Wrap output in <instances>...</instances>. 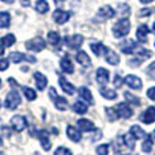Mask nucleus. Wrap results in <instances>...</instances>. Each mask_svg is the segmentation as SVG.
Returning <instances> with one entry per match:
<instances>
[{"label": "nucleus", "instance_id": "a211bd4d", "mask_svg": "<svg viewBox=\"0 0 155 155\" xmlns=\"http://www.w3.org/2000/svg\"><path fill=\"white\" fill-rule=\"evenodd\" d=\"M97 82L99 83V84H105V83H107L109 82V71L107 70H105V68H98L97 70Z\"/></svg>", "mask_w": 155, "mask_h": 155}, {"label": "nucleus", "instance_id": "4d7b16f0", "mask_svg": "<svg viewBox=\"0 0 155 155\" xmlns=\"http://www.w3.org/2000/svg\"><path fill=\"white\" fill-rule=\"evenodd\" d=\"M0 87H2V79H0Z\"/></svg>", "mask_w": 155, "mask_h": 155}, {"label": "nucleus", "instance_id": "5fc2aeb1", "mask_svg": "<svg viewBox=\"0 0 155 155\" xmlns=\"http://www.w3.org/2000/svg\"><path fill=\"white\" fill-rule=\"evenodd\" d=\"M153 31L155 33V22H154V25H153Z\"/></svg>", "mask_w": 155, "mask_h": 155}, {"label": "nucleus", "instance_id": "f03ea898", "mask_svg": "<svg viewBox=\"0 0 155 155\" xmlns=\"http://www.w3.org/2000/svg\"><path fill=\"white\" fill-rule=\"evenodd\" d=\"M19 104H21V97H19L18 91L11 90L10 93L7 94L5 99H4V106L7 107V109H10V110H14V109H16V107L19 106Z\"/></svg>", "mask_w": 155, "mask_h": 155}, {"label": "nucleus", "instance_id": "b1692460", "mask_svg": "<svg viewBox=\"0 0 155 155\" xmlns=\"http://www.w3.org/2000/svg\"><path fill=\"white\" fill-rule=\"evenodd\" d=\"M11 16L7 11H0V29H7L10 27Z\"/></svg>", "mask_w": 155, "mask_h": 155}, {"label": "nucleus", "instance_id": "4468645a", "mask_svg": "<svg viewBox=\"0 0 155 155\" xmlns=\"http://www.w3.org/2000/svg\"><path fill=\"white\" fill-rule=\"evenodd\" d=\"M59 83H60V87L63 88V91H64L65 94H68V95H72V94H75V86L72 84V83H70L65 78L60 76L59 78Z\"/></svg>", "mask_w": 155, "mask_h": 155}, {"label": "nucleus", "instance_id": "c03bdc74", "mask_svg": "<svg viewBox=\"0 0 155 155\" xmlns=\"http://www.w3.org/2000/svg\"><path fill=\"white\" fill-rule=\"evenodd\" d=\"M143 63L142 59H132L129 60V65H132V67H136V65H140Z\"/></svg>", "mask_w": 155, "mask_h": 155}, {"label": "nucleus", "instance_id": "f704fd0d", "mask_svg": "<svg viewBox=\"0 0 155 155\" xmlns=\"http://www.w3.org/2000/svg\"><path fill=\"white\" fill-rule=\"evenodd\" d=\"M105 113H106V117L109 121H114L120 117L117 110H116V107H106V109H105Z\"/></svg>", "mask_w": 155, "mask_h": 155}, {"label": "nucleus", "instance_id": "6e6552de", "mask_svg": "<svg viewBox=\"0 0 155 155\" xmlns=\"http://www.w3.org/2000/svg\"><path fill=\"white\" fill-rule=\"evenodd\" d=\"M64 42H65V45H67L70 49H78V48H80V46H82L83 37L80 34L71 35V37H65L64 38Z\"/></svg>", "mask_w": 155, "mask_h": 155}, {"label": "nucleus", "instance_id": "8fccbe9b", "mask_svg": "<svg viewBox=\"0 0 155 155\" xmlns=\"http://www.w3.org/2000/svg\"><path fill=\"white\" fill-rule=\"evenodd\" d=\"M21 3H22V5H25V7H26V5L30 4V0H21Z\"/></svg>", "mask_w": 155, "mask_h": 155}, {"label": "nucleus", "instance_id": "7c9ffc66", "mask_svg": "<svg viewBox=\"0 0 155 155\" xmlns=\"http://www.w3.org/2000/svg\"><path fill=\"white\" fill-rule=\"evenodd\" d=\"M48 41L52 44V45H59L60 41H61V37L57 31H49L48 33Z\"/></svg>", "mask_w": 155, "mask_h": 155}, {"label": "nucleus", "instance_id": "603ef678", "mask_svg": "<svg viewBox=\"0 0 155 155\" xmlns=\"http://www.w3.org/2000/svg\"><path fill=\"white\" fill-rule=\"evenodd\" d=\"M4 51H5V49H4V46H3V45H0V56H2V54L4 53Z\"/></svg>", "mask_w": 155, "mask_h": 155}, {"label": "nucleus", "instance_id": "de8ad7c7", "mask_svg": "<svg viewBox=\"0 0 155 155\" xmlns=\"http://www.w3.org/2000/svg\"><path fill=\"white\" fill-rule=\"evenodd\" d=\"M49 97H51V98H53V99L59 97V95H57V94H56V90H54L53 87H51V88H49Z\"/></svg>", "mask_w": 155, "mask_h": 155}, {"label": "nucleus", "instance_id": "393cba45", "mask_svg": "<svg viewBox=\"0 0 155 155\" xmlns=\"http://www.w3.org/2000/svg\"><path fill=\"white\" fill-rule=\"evenodd\" d=\"M90 48L95 56H102V54H105V51H106V46H105L102 42H95V44L93 42L90 45Z\"/></svg>", "mask_w": 155, "mask_h": 155}, {"label": "nucleus", "instance_id": "f3484780", "mask_svg": "<svg viewBox=\"0 0 155 155\" xmlns=\"http://www.w3.org/2000/svg\"><path fill=\"white\" fill-rule=\"evenodd\" d=\"M34 79H35V86H37V88L40 91H42L44 88L46 87V84H48V79H46V76L44 75V74L41 72H34Z\"/></svg>", "mask_w": 155, "mask_h": 155}, {"label": "nucleus", "instance_id": "c9c22d12", "mask_svg": "<svg viewBox=\"0 0 155 155\" xmlns=\"http://www.w3.org/2000/svg\"><path fill=\"white\" fill-rule=\"evenodd\" d=\"M123 140H124V144H125L127 147H129L131 150H134V148H135V140H136V139H135L131 134L123 136Z\"/></svg>", "mask_w": 155, "mask_h": 155}, {"label": "nucleus", "instance_id": "13d9d810", "mask_svg": "<svg viewBox=\"0 0 155 155\" xmlns=\"http://www.w3.org/2000/svg\"><path fill=\"white\" fill-rule=\"evenodd\" d=\"M0 106H2V104H0Z\"/></svg>", "mask_w": 155, "mask_h": 155}, {"label": "nucleus", "instance_id": "58836bf2", "mask_svg": "<svg viewBox=\"0 0 155 155\" xmlns=\"http://www.w3.org/2000/svg\"><path fill=\"white\" fill-rule=\"evenodd\" d=\"M95 151L98 155H107L109 154V144H99Z\"/></svg>", "mask_w": 155, "mask_h": 155}, {"label": "nucleus", "instance_id": "a19ab883", "mask_svg": "<svg viewBox=\"0 0 155 155\" xmlns=\"http://www.w3.org/2000/svg\"><path fill=\"white\" fill-rule=\"evenodd\" d=\"M147 75L151 78V79L155 80V61H153L147 68Z\"/></svg>", "mask_w": 155, "mask_h": 155}, {"label": "nucleus", "instance_id": "9b49d317", "mask_svg": "<svg viewBox=\"0 0 155 155\" xmlns=\"http://www.w3.org/2000/svg\"><path fill=\"white\" fill-rule=\"evenodd\" d=\"M37 136H38V139H40L41 146H42L44 150H45V151L51 150L52 144H51V140H49V132L45 131V129H42V131L37 132Z\"/></svg>", "mask_w": 155, "mask_h": 155}, {"label": "nucleus", "instance_id": "7ed1b4c3", "mask_svg": "<svg viewBox=\"0 0 155 155\" xmlns=\"http://www.w3.org/2000/svg\"><path fill=\"white\" fill-rule=\"evenodd\" d=\"M25 46H26V49H29V51L41 52L42 49H45L46 42H45V40H44V38L37 37V38H31V40L26 41V42H25Z\"/></svg>", "mask_w": 155, "mask_h": 155}, {"label": "nucleus", "instance_id": "37998d69", "mask_svg": "<svg viewBox=\"0 0 155 155\" xmlns=\"http://www.w3.org/2000/svg\"><path fill=\"white\" fill-rule=\"evenodd\" d=\"M147 97L150 99H153V101H155V87H150L147 90Z\"/></svg>", "mask_w": 155, "mask_h": 155}, {"label": "nucleus", "instance_id": "4be33fe9", "mask_svg": "<svg viewBox=\"0 0 155 155\" xmlns=\"http://www.w3.org/2000/svg\"><path fill=\"white\" fill-rule=\"evenodd\" d=\"M153 148H154L153 137H151L150 135H146L144 140H143V143H142V151L143 153H150V151H153Z\"/></svg>", "mask_w": 155, "mask_h": 155}, {"label": "nucleus", "instance_id": "a878e982", "mask_svg": "<svg viewBox=\"0 0 155 155\" xmlns=\"http://www.w3.org/2000/svg\"><path fill=\"white\" fill-rule=\"evenodd\" d=\"M129 134L135 137V139H143L146 136V132L143 131V128H140L139 125H132L131 129H129Z\"/></svg>", "mask_w": 155, "mask_h": 155}, {"label": "nucleus", "instance_id": "423d86ee", "mask_svg": "<svg viewBox=\"0 0 155 155\" xmlns=\"http://www.w3.org/2000/svg\"><path fill=\"white\" fill-rule=\"evenodd\" d=\"M120 49H121V52H123V53L132 54L134 52H136L137 42L135 40H131V38H128V40H124L123 42L120 44Z\"/></svg>", "mask_w": 155, "mask_h": 155}, {"label": "nucleus", "instance_id": "c85d7f7f", "mask_svg": "<svg viewBox=\"0 0 155 155\" xmlns=\"http://www.w3.org/2000/svg\"><path fill=\"white\" fill-rule=\"evenodd\" d=\"M54 106H56V109L59 110H67L68 109V102L65 98H63V97H57V98H54Z\"/></svg>", "mask_w": 155, "mask_h": 155}, {"label": "nucleus", "instance_id": "20e7f679", "mask_svg": "<svg viewBox=\"0 0 155 155\" xmlns=\"http://www.w3.org/2000/svg\"><path fill=\"white\" fill-rule=\"evenodd\" d=\"M11 127H12L14 131L22 132V131H23V129L27 127V120H26V117H25V116H21V114L14 116V117L11 118Z\"/></svg>", "mask_w": 155, "mask_h": 155}, {"label": "nucleus", "instance_id": "f257e3e1", "mask_svg": "<svg viewBox=\"0 0 155 155\" xmlns=\"http://www.w3.org/2000/svg\"><path fill=\"white\" fill-rule=\"evenodd\" d=\"M129 30H131V22H129V19L121 18L120 21H117L114 23L112 31L116 38H123V37H125V35H128Z\"/></svg>", "mask_w": 155, "mask_h": 155}, {"label": "nucleus", "instance_id": "09e8293b", "mask_svg": "<svg viewBox=\"0 0 155 155\" xmlns=\"http://www.w3.org/2000/svg\"><path fill=\"white\" fill-rule=\"evenodd\" d=\"M8 82H10V84H11V86H15V87H16V86H18V83H16L15 80L12 79V78H10V79H8Z\"/></svg>", "mask_w": 155, "mask_h": 155}, {"label": "nucleus", "instance_id": "864d4df0", "mask_svg": "<svg viewBox=\"0 0 155 155\" xmlns=\"http://www.w3.org/2000/svg\"><path fill=\"white\" fill-rule=\"evenodd\" d=\"M2 2H4V3H8V4H12L15 0H2Z\"/></svg>", "mask_w": 155, "mask_h": 155}, {"label": "nucleus", "instance_id": "ea45409f", "mask_svg": "<svg viewBox=\"0 0 155 155\" xmlns=\"http://www.w3.org/2000/svg\"><path fill=\"white\" fill-rule=\"evenodd\" d=\"M54 155H72L71 150H68L67 147H59L54 151Z\"/></svg>", "mask_w": 155, "mask_h": 155}, {"label": "nucleus", "instance_id": "72a5a7b5", "mask_svg": "<svg viewBox=\"0 0 155 155\" xmlns=\"http://www.w3.org/2000/svg\"><path fill=\"white\" fill-rule=\"evenodd\" d=\"M124 97L128 99V104H132V105H135V106H140V105H142L140 98L135 97L132 93H128V91H127V93H124Z\"/></svg>", "mask_w": 155, "mask_h": 155}, {"label": "nucleus", "instance_id": "bb28decb", "mask_svg": "<svg viewBox=\"0 0 155 155\" xmlns=\"http://www.w3.org/2000/svg\"><path fill=\"white\" fill-rule=\"evenodd\" d=\"M72 109H74V112H75V113H78V114H84V113L87 112L88 106H87V104H86V102H83V101H76L75 104H74Z\"/></svg>", "mask_w": 155, "mask_h": 155}, {"label": "nucleus", "instance_id": "2eb2a0df", "mask_svg": "<svg viewBox=\"0 0 155 155\" xmlns=\"http://www.w3.org/2000/svg\"><path fill=\"white\" fill-rule=\"evenodd\" d=\"M78 127H79V129L83 132H91L95 129L94 123L87 120V118H80V120H78Z\"/></svg>", "mask_w": 155, "mask_h": 155}, {"label": "nucleus", "instance_id": "79ce46f5", "mask_svg": "<svg viewBox=\"0 0 155 155\" xmlns=\"http://www.w3.org/2000/svg\"><path fill=\"white\" fill-rule=\"evenodd\" d=\"M10 65V61L7 59H0V71H5Z\"/></svg>", "mask_w": 155, "mask_h": 155}, {"label": "nucleus", "instance_id": "3c124183", "mask_svg": "<svg viewBox=\"0 0 155 155\" xmlns=\"http://www.w3.org/2000/svg\"><path fill=\"white\" fill-rule=\"evenodd\" d=\"M140 3H142V4H150L151 2H153V0H139Z\"/></svg>", "mask_w": 155, "mask_h": 155}, {"label": "nucleus", "instance_id": "5701e85b", "mask_svg": "<svg viewBox=\"0 0 155 155\" xmlns=\"http://www.w3.org/2000/svg\"><path fill=\"white\" fill-rule=\"evenodd\" d=\"M79 95H80V98L84 99V102H87V104H93L94 102L93 94H91V91L88 90L87 87H80L79 88Z\"/></svg>", "mask_w": 155, "mask_h": 155}, {"label": "nucleus", "instance_id": "a18cd8bd", "mask_svg": "<svg viewBox=\"0 0 155 155\" xmlns=\"http://www.w3.org/2000/svg\"><path fill=\"white\" fill-rule=\"evenodd\" d=\"M121 84H123V79L120 78V75H116L114 76V86L116 87H121Z\"/></svg>", "mask_w": 155, "mask_h": 155}, {"label": "nucleus", "instance_id": "4c0bfd02", "mask_svg": "<svg viewBox=\"0 0 155 155\" xmlns=\"http://www.w3.org/2000/svg\"><path fill=\"white\" fill-rule=\"evenodd\" d=\"M136 53H137V56H140V57H151L153 56V52L146 49V48H137Z\"/></svg>", "mask_w": 155, "mask_h": 155}, {"label": "nucleus", "instance_id": "dca6fc26", "mask_svg": "<svg viewBox=\"0 0 155 155\" xmlns=\"http://www.w3.org/2000/svg\"><path fill=\"white\" fill-rule=\"evenodd\" d=\"M67 136L70 137V140H72V142H75V143L82 140V134H80V131L72 125L67 127Z\"/></svg>", "mask_w": 155, "mask_h": 155}, {"label": "nucleus", "instance_id": "1a4fd4ad", "mask_svg": "<svg viewBox=\"0 0 155 155\" xmlns=\"http://www.w3.org/2000/svg\"><path fill=\"white\" fill-rule=\"evenodd\" d=\"M70 18H71V12H68V11H63L59 8V10H56L53 12V21L59 25H63V23H65V22H68Z\"/></svg>", "mask_w": 155, "mask_h": 155}, {"label": "nucleus", "instance_id": "f8f14e48", "mask_svg": "<svg viewBox=\"0 0 155 155\" xmlns=\"http://www.w3.org/2000/svg\"><path fill=\"white\" fill-rule=\"evenodd\" d=\"M150 33V27L147 25H139L137 26V30H136V37H137V41L139 42H147V35Z\"/></svg>", "mask_w": 155, "mask_h": 155}, {"label": "nucleus", "instance_id": "e433bc0d", "mask_svg": "<svg viewBox=\"0 0 155 155\" xmlns=\"http://www.w3.org/2000/svg\"><path fill=\"white\" fill-rule=\"evenodd\" d=\"M23 94L26 97V99H29V101H34L37 98V93L30 87H23Z\"/></svg>", "mask_w": 155, "mask_h": 155}, {"label": "nucleus", "instance_id": "6e6d98bb", "mask_svg": "<svg viewBox=\"0 0 155 155\" xmlns=\"http://www.w3.org/2000/svg\"><path fill=\"white\" fill-rule=\"evenodd\" d=\"M153 137L155 139V129H154V132H153Z\"/></svg>", "mask_w": 155, "mask_h": 155}, {"label": "nucleus", "instance_id": "c756f323", "mask_svg": "<svg viewBox=\"0 0 155 155\" xmlns=\"http://www.w3.org/2000/svg\"><path fill=\"white\" fill-rule=\"evenodd\" d=\"M15 41H16L15 35L14 34H7V35H4V37L2 38V45L4 46V48H8V46H12L14 44H15Z\"/></svg>", "mask_w": 155, "mask_h": 155}, {"label": "nucleus", "instance_id": "ddd939ff", "mask_svg": "<svg viewBox=\"0 0 155 155\" xmlns=\"http://www.w3.org/2000/svg\"><path fill=\"white\" fill-rule=\"evenodd\" d=\"M105 60H106L110 65H117L118 63H120V56H118L113 49L106 48V51H105Z\"/></svg>", "mask_w": 155, "mask_h": 155}, {"label": "nucleus", "instance_id": "aec40b11", "mask_svg": "<svg viewBox=\"0 0 155 155\" xmlns=\"http://www.w3.org/2000/svg\"><path fill=\"white\" fill-rule=\"evenodd\" d=\"M76 60L78 63H79L80 65H83V67H90L91 65V60L90 57H88V54L86 53L84 51H79L76 53Z\"/></svg>", "mask_w": 155, "mask_h": 155}, {"label": "nucleus", "instance_id": "9d476101", "mask_svg": "<svg viewBox=\"0 0 155 155\" xmlns=\"http://www.w3.org/2000/svg\"><path fill=\"white\" fill-rule=\"evenodd\" d=\"M140 120H142L144 124H153L155 121V107L148 106L147 109L140 114Z\"/></svg>", "mask_w": 155, "mask_h": 155}, {"label": "nucleus", "instance_id": "39448f33", "mask_svg": "<svg viewBox=\"0 0 155 155\" xmlns=\"http://www.w3.org/2000/svg\"><path fill=\"white\" fill-rule=\"evenodd\" d=\"M116 110H117L118 116L123 118H131L132 114H134V110H132V107L129 106L127 102H120V104L116 105Z\"/></svg>", "mask_w": 155, "mask_h": 155}, {"label": "nucleus", "instance_id": "2f4dec72", "mask_svg": "<svg viewBox=\"0 0 155 155\" xmlns=\"http://www.w3.org/2000/svg\"><path fill=\"white\" fill-rule=\"evenodd\" d=\"M35 10L40 14H45L49 11V4L45 2V0H40V2L35 3Z\"/></svg>", "mask_w": 155, "mask_h": 155}, {"label": "nucleus", "instance_id": "412c9836", "mask_svg": "<svg viewBox=\"0 0 155 155\" xmlns=\"http://www.w3.org/2000/svg\"><path fill=\"white\" fill-rule=\"evenodd\" d=\"M60 67H61V71L65 74H72L74 72V64L68 57H63L60 60Z\"/></svg>", "mask_w": 155, "mask_h": 155}, {"label": "nucleus", "instance_id": "49530a36", "mask_svg": "<svg viewBox=\"0 0 155 155\" xmlns=\"http://www.w3.org/2000/svg\"><path fill=\"white\" fill-rule=\"evenodd\" d=\"M151 14V10H148V8H144V10H140L139 11V15L140 16H147Z\"/></svg>", "mask_w": 155, "mask_h": 155}, {"label": "nucleus", "instance_id": "0eeeda50", "mask_svg": "<svg viewBox=\"0 0 155 155\" xmlns=\"http://www.w3.org/2000/svg\"><path fill=\"white\" fill-rule=\"evenodd\" d=\"M124 83H125L128 87L134 88V90H140L143 87V82L139 76L136 75H127L124 78Z\"/></svg>", "mask_w": 155, "mask_h": 155}, {"label": "nucleus", "instance_id": "6ab92c4d", "mask_svg": "<svg viewBox=\"0 0 155 155\" xmlns=\"http://www.w3.org/2000/svg\"><path fill=\"white\" fill-rule=\"evenodd\" d=\"M98 15L102 16V18L110 19V18H113V16L116 15V11H114V8L110 7V5H102V7L99 8V11H98Z\"/></svg>", "mask_w": 155, "mask_h": 155}, {"label": "nucleus", "instance_id": "cd10ccee", "mask_svg": "<svg viewBox=\"0 0 155 155\" xmlns=\"http://www.w3.org/2000/svg\"><path fill=\"white\" fill-rule=\"evenodd\" d=\"M99 93H101V95L106 99H116V97H117V93H116L114 90L107 88V87H101L99 88Z\"/></svg>", "mask_w": 155, "mask_h": 155}, {"label": "nucleus", "instance_id": "473e14b6", "mask_svg": "<svg viewBox=\"0 0 155 155\" xmlns=\"http://www.w3.org/2000/svg\"><path fill=\"white\" fill-rule=\"evenodd\" d=\"M10 60L12 63H16V64H18V63L26 60V54L21 53V52H12V53H10Z\"/></svg>", "mask_w": 155, "mask_h": 155}]
</instances>
